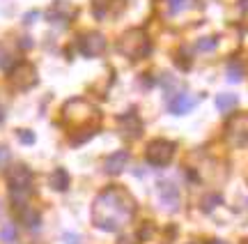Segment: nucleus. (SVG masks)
Here are the masks:
<instances>
[{
  "label": "nucleus",
  "instance_id": "f257e3e1",
  "mask_svg": "<svg viewBox=\"0 0 248 244\" xmlns=\"http://www.w3.org/2000/svg\"><path fill=\"white\" fill-rule=\"evenodd\" d=\"M136 200L122 187H108L92 203V224L106 233H115L131 221Z\"/></svg>",
  "mask_w": 248,
  "mask_h": 244
},
{
  "label": "nucleus",
  "instance_id": "f03ea898",
  "mask_svg": "<svg viewBox=\"0 0 248 244\" xmlns=\"http://www.w3.org/2000/svg\"><path fill=\"white\" fill-rule=\"evenodd\" d=\"M7 184H9V194L14 205H26L28 196H30V184H32V171L28 168L26 163H14L7 168Z\"/></svg>",
  "mask_w": 248,
  "mask_h": 244
},
{
  "label": "nucleus",
  "instance_id": "7ed1b4c3",
  "mask_svg": "<svg viewBox=\"0 0 248 244\" xmlns=\"http://www.w3.org/2000/svg\"><path fill=\"white\" fill-rule=\"evenodd\" d=\"M150 37L145 35V30L140 28H131V30H126L120 39H117V51L122 55H126L129 60H140L145 55L150 53Z\"/></svg>",
  "mask_w": 248,
  "mask_h": 244
},
{
  "label": "nucleus",
  "instance_id": "20e7f679",
  "mask_svg": "<svg viewBox=\"0 0 248 244\" xmlns=\"http://www.w3.org/2000/svg\"><path fill=\"white\" fill-rule=\"evenodd\" d=\"M62 118L64 122H71V125L80 129V127H90L92 125V120L99 118L97 109L85 99H71L64 104V109H62Z\"/></svg>",
  "mask_w": 248,
  "mask_h": 244
},
{
  "label": "nucleus",
  "instance_id": "39448f33",
  "mask_svg": "<svg viewBox=\"0 0 248 244\" xmlns=\"http://www.w3.org/2000/svg\"><path fill=\"white\" fill-rule=\"evenodd\" d=\"M175 157V143L172 141H166V138H154L150 141L147 150H145V159L152 166H168Z\"/></svg>",
  "mask_w": 248,
  "mask_h": 244
},
{
  "label": "nucleus",
  "instance_id": "423d86ee",
  "mask_svg": "<svg viewBox=\"0 0 248 244\" xmlns=\"http://www.w3.org/2000/svg\"><path fill=\"white\" fill-rule=\"evenodd\" d=\"M9 83H12L16 90H30V88H35L37 83H39L35 65L16 63L12 69H9Z\"/></svg>",
  "mask_w": 248,
  "mask_h": 244
},
{
  "label": "nucleus",
  "instance_id": "0eeeda50",
  "mask_svg": "<svg viewBox=\"0 0 248 244\" xmlns=\"http://www.w3.org/2000/svg\"><path fill=\"white\" fill-rule=\"evenodd\" d=\"M225 136L234 147L248 145V113H234L230 122L225 125Z\"/></svg>",
  "mask_w": 248,
  "mask_h": 244
},
{
  "label": "nucleus",
  "instance_id": "6e6552de",
  "mask_svg": "<svg viewBox=\"0 0 248 244\" xmlns=\"http://www.w3.org/2000/svg\"><path fill=\"white\" fill-rule=\"evenodd\" d=\"M78 49L85 58H99L106 51V37L101 33H85L78 39Z\"/></svg>",
  "mask_w": 248,
  "mask_h": 244
},
{
  "label": "nucleus",
  "instance_id": "1a4fd4ad",
  "mask_svg": "<svg viewBox=\"0 0 248 244\" xmlns=\"http://www.w3.org/2000/svg\"><path fill=\"white\" fill-rule=\"evenodd\" d=\"M76 14H78V7L71 5L69 0H55L53 5L48 7V12H46V18L51 23H69Z\"/></svg>",
  "mask_w": 248,
  "mask_h": 244
},
{
  "label": "nucleus",
  "instance_id": "9d476101",
  "mask_svg": "<svg viewBox=\"0 0 248 244\" xmlns=\"http://www.w3.org/2000/svg\"><path fill=\"white\" fill-rule=\"evenodd\" d=\"M156 191H159V200L163 203V208L170 210V212L179 210V189H177V184L163 180V182L156 184Z\"/></svg>",
  "mask_w": 248,
  "mask_h": 244
},
{
  "label": "nucleus",
  "instance_id": "9b49d317",
  "mask_svg": "<svg viewBox=\"0 0 248 244\" xmlns=\"http://www.w3.org/2000/svg\"><path fill=\"white\" fill-rule=\"evenodd\" d=\"M120 134L124 138H138L142 134V122L140 118L136 115V111H126L122 118H120Z\"/></svg>",
  "mask_w": 248,
  "mask_h": 244
},
{
  "label": "nucleus",
  "instance_id": "f8f14e48",
  "mask_svg": "<svg viewBox=\"0 0 248 244\" xmlns=\"http://www.w3.org/2000/svg\"><path fill=\"white\" fill-rule=\"evenodd\" d=\"M126 163H129V152H126V150H117V152L106 157L104 171H106L108 175H120V173L126 168Z\"/></svg>",
  "mask_w": 248,
  "mask_h": 244
},
{
  "label": "nucleus",
  "instance_id": "ddd939ff",
  "mask_svg": "<svg viewBox=\"0 0 248 244\" xmlns=\"http://www.w3.org/2000/svg\"><path fill=\"white\" fill-rule=\"evenodd\" d=\"M193 106H195V99L191 95H186V92H177L170 99V113L172 115H184L188 111H193Z\"/></svg>",
  "mask_w": 248,
  "mask_h": 244
},
{
  "label": "nucleus",
  "instance_id": "4468645a",
  "mask_svg": "<svg viewBox=\"0 0 248 244\" xmlns=\"http://www.w3.org/2000/svg\"><path fill=\"white\" fill-rule=\"evenodd\" d=\"M48 182H51V187H53L55 191H67L69 189V173L64 171V168H55V171L51 173Z\"/></svg>",
  "mask_w": 248,
  "mask_h": 244
},
{
  "label": "nucleus",
  "instance_id": "2eb2a0df",
  "mask_svg": "<svg viewBox=\"0 0 248 244\" xmlns=\"http://www.w3.org/2000/svg\"><path fill=\"white\" fill-rule=\"evenodd\" d=\"M237 95H232V92H223L216 97V109L221 111V113H230L234 106H237Z\"/></svg>",
  "mask_w": 248,
  "mask_h": 244
},
{
  "label": "nucleus",
  "instance_id": "dca6fc26",
  "mask_svg": "<svg viewBox=\"0 0 248 244\" xmlns=\"http://www.w3.org/2000/svg\"><path fill=\"white\" fill-rule=\"evenodd\" d=\"M99 129L97 125H90V127H80V129H76L74 134H71V143L74 145H80V143H85V141H90L92 136L97 134Z\"/></svg>",
  "mask_w": 248,
  "mask_h": 244
},
{
  "label": "nucleus",
  "instance_id": "f3484780",
  "mask_svg": "<svg viewBox=\"0 0 248 244\" xmlns=\"http://www.w3.org/2000/svg\"><path fill=\"white\" fill-rule=\"evenodd\" d=\"M21 221L26 224L28 228H39V224H42V217H39V212L32 208H21Z\"/></svg>",
  "mask_w": 248,
  "mask_h": 244
},
{
  "label": "nucleus",
  "instance_id": "a211bd4d",
  "mask_svg": "<svg viewBox=\"0 0 248 244\" xmlns=\"http://www.w3.org/2000/svg\"><path fill=\"white\" fill-rule=\"evenodd\" d=\"M241 79H244V67H241L237 60H232V63L228 65V81H230V83H239Z\"/></svg>",
  "mask_w": 248,
  "mask_h": 244
},
{
  "label": "nucleus",
  "instance_id": "6ab92c4d",
  "mask_svg": "<svg viewBox=\"0 0 248 244\" xmlns=\"http://www.w3.org/2000/svg\"><path fill=\"white\" fill-rule=\"evenodd\" d=\"M16 240V226L12 224V221H7L5 226L0 228V242H5V244H12Z\"/></svg>",
  "mask_w": 248,
  "mask_h": 244
},
{
  "label": "nucleus",
  "instance_id": "aec40b11",
  "mask_svg": "<svg viewBox=\"0 0 248 244\" xmlns=\"http://www.w3.org/2000/svg\"><path fill=\"white\" fill-rule=\"evenodd\" d=\"M216 44H218V37H200L198 42H195V49L198 51H214L216 49Z\"/></svg>",
  "mask_w": 248,
  "mask_h": 244
},
{
  "label": "nucleus",
  "instance_id": "412c9836",
  "mask_svg": "<svg viewBox=\"0 0 248 244\" xmlns=\"http://www.w3.org/2000/svg\"><path fill=\"white\" fill-rule=\"evenodd\" d=\"M218 205H221V196H218V194L204 196V200H202V210H204V212H212V210H216Z\"/></svg>",
  "mask_w": 248,
  "mask_h": 244
},
{
  "label": "nucleus",
  "instance_id": "4be33fe9",
  "mask_svg": "<svg viewBox=\"0 0 248 244\" xmlns=\"http://www.w3.org/2000/svg\"><path fill=\"white\" fill-rule=\"evenodd\" d=\"M16 136H18V141H21V143H26V145H32V143H35V134H32L30 129H18Z\"/></svg>",
  "mask_w": 248,
  "mask_h": 244
},
{
  "label": "nucleus",
  "instance_id": "5701e85b",
  "mask_svg": "<svg viewBox=\"0 0 248 244\" xmlns=\"http://www.w3.org/2000/svg\"><path fill=\"white\" fill-rule=\"evenodd\" d=\"M188 5V0H168V7L172 14H177V12H182V9Z\"/></svg>",
  "mask_w": 248,
  "mask_h": 244
},
{
  "label": "nucleus",
  "instance_id": "b1692460",
  "mask_svg": "<svg viewBox=\"0 0 248 244\" xmlns=\"http://www.w3.org/2000/svg\"><path fill=\"white\" fill-rule=\"evenodd\" d=\"M78 240H80V237L74 235V233H64V235H62V242H64V244H80Z\"/></svg>",
  "mask_w": 248,
  "mask_h": 244
},
{
  "label": "nucleus",
  "instance_id": "393cba45",
  "mask_svg": "<svg viewBox=\"0 0 248 244\" xmlns=\"http://www.w3.org/2000/svg\"><path fill=\"white\" fill-rule=\"evenodd\" d=\"M7 159H9V150L2 145V147H0V166H5V162H7Z\"/></svg>",
  "mask_w": 248,
  "mask_h": 244
},
{
  "label": "nucleus",
  "instance_id": "a878e982",
  "mask_svg": "<svg viewBox=\"0 0 248 244\" xmlns=\"http://www.w3.org/2000/svg\"><path fill=\"white\" fill-rule=\"evenodd\" d=\"M35 16H39V12H30V14H26V18H23V21H26V23H32V21H35Z\"/></svg>",
  "mask_w": 248,
  "mask_h": 244
},
{
  "label": "nucleus",
  "instance_id": "bb28decb",
  "mask_svg": "<svg viewBox=\"0 0 248 244\" xmlns=\"http://www.w3.org/2000/svg\"><path fill=\"white\" fill-rule=\"evenodd\" d=\"M239 9L248 16V0H239Z\"/></svg>",
  "mask_w": 248,
  "mask_h": 244
},
{
  "label": "nucleus",
  "instance_id": "cd10ccee",
  "mask_svg": "<svg viewBox=\"0 0 248 244\" xmlns=\"http://www.w3.org/2000/svg\"><path fill=\"white\" fill-rule=\"evenodd\" d=\"M21 46H23V49H30V46H32V39H21Z\"/></svg>",
  "mask_w": 248,
  "mask_h": 244
},
{
  "label": "nucleus",
  "instance_id": "c85d7f7f",
  "mask_svg": "<svg viewBox=\"0 0 248 244\" xmlns=\"http://www.w3.org/2000/svg\"><path fill=\"white\" fill-rule=\"evenodd\" d=\"M2 120H5V109L0 106V125H2Z\"/></svg>",
  "mask_w": 248,
  "mask_h": 244
},
{
  "label": "nucleus",
  "instance_id": "c756f323",
  "mask_svg": "<svg viewBox=\"0 0 248 244\" xmlns=\"http://www.w3.org/2000/svg\"><path fill=\"white\" fill-rule=\"evenodd\" d=\"M209 244H228V242H223V240H209Z\"/></svg>",
  "mask_w": 248,
  "mask_h": 244
},
{
  "label": "nucleus",
  "instance_id": "7c9ffc66",
  "mask_svg": "<svg viewBox=\"0 0 248 244\" xmlns=\"http://www.w3.org/2000/svg\"><path fill=\"white\" fill-rule=\"evenodd\" d=\"M241 244H248V240H244V242H241Z\"/></svg>",
  "mask_w": 248,
  "mask_h": 244
},
{
  "label": "nucleus",
  "instance_id": "2f4dec72",
  "mask_svg": "<svg viewBox=\"0 0 248 244\" xmlns=\"http://www.w3.org/2000/svg\"><path fill=\"white\" fill-rule=\"evenodd\" d=\"M188 244H195V242H188Z\"/></svg>",
  "mask_w": 248,
  "mask_h": 244
}]
</instances>
